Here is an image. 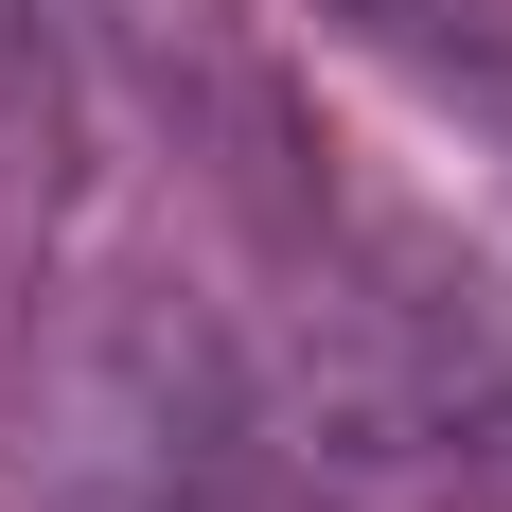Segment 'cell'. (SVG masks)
<instances>
[{
    "label": "cell",
    "instance_id": "6da1fadb",
    "mask_svg": "<svg viewBox=\"0 0 512 512\" xmlns=\"http://www.w3.org/2000/svg\"><path fill=\"white\" fill-rule=\"evenodd\" d=\"M71 230V53H53V0H0V301L53 265Z\"/></svg>",
    "mask_w": 512,
    "mask_h": 512
},
{
    "label": "cell",
    "instance_id": "7a4b0ae2",
    "mask_svg": "<svg viewBox=\"0 0 512 512\" xmlns=\"http://www.w3.org/2000/svg\"><path fill=\"white\" fill-rule=\"evenodd\" d=\"M354 53H389L407 89H442V106H495L512 124V0H318Z\"/></svg>",
    "mask_w": 512,
    "mask_h": 512
},
{
    "label": "cell",
    "instance_id": "3957f363",
    "mask_svg": "<svg viewBox=\"0 0 512 512\" xmlns=\"http://www.w3.org/2000/svg\"><path fill=\"white\" fill-rule=\"evenodd\" d=\"M424 318H442V336H460V354L512 389V283H495V265H442V301H424Z\"/></svg>",
    "mask_w": 512,
    "mask_h": 512
}]
</instances>
